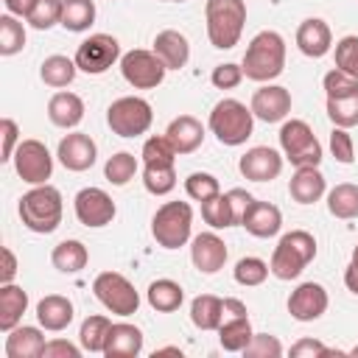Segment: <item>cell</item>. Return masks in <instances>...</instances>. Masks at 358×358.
<instances>
[{"label":"cell","mask_w":358,"mask_h":358,"mask_svg":"<svg viewBox=\"0 0 358 358\" xmlns=\"http://www.w3.org/2000/svg\"><path fill=\"white\" fill-rule=\"evenodd\" d=\"M243 76L249 81H271L285 70V39L277 31H260L252 36L243 53Z\"/></svg>","instance_id":"cell-1"},{"label":"cell","mask_w":358,"mask_h":358,"mask_svg":"<svg viewBox=\"0 0 358 358\" xmlns=\"http://www.w3.org/2000/svg\"><path fill=\"white\" fill-rule=\"evenodd\" d=\"M62 213H64L62 193L53 185H48V182L45 185H34L20 199V218H22V224L31 232H39V235L56 232L59 224H62Z\"/></svg>","instance_id":"cell-2"},{"label":"cell","mask_w":358,"mask_h":358,"mask_svg":"<svg viewBox=\"0 0 358 358\" xmlns=\"http://www.w3.org/2000/svg\"><path fill=\"white\" fill-rule=\"evenodd\" d=\"M207 39L218 50H229L238 45L246 25V3L243 0H207L204 3Z\"/></svg>","instance_id":"cell-3"},{"label":"cell","mask_w":358,"mask_h":358,"mask_svg":"<svg viewBox=\"0 0 358 358\" xmlns=\"http://www.w3.org/2000/svg\"><path fill=\"white\" fill-rule=\"evenodd\" d=\"M313 257H316V238L305 229H291L277 241L268 268L277 280H296Z\"/></svg>","instance_id":"cell-4"},{"label":"cell","mask_w":358,"mask_h":358,"mask_svg":"<svg viewBox=\"0 0 358 358\" xmlns=\"http://www.w3.org/2000/svg\"><path fill=\"white\" fill-rule=\"evenodd\" d=\"M210 131L215 134V140L221 145H243L252 137L255 129V115L246 103H241L238 98H221L207 120Z\"/></svg>","instance_id":"cell-5"},{"label":"cell","mask_w":358,"mask_h":358,"mask_svg":"<svg viewBox=\"0 0 358 358\" xmlns=\"http://www.w3.org/2000/svg\"><path fill=\"white\" fill-rule=\"evenodd\" d=\"M193 210L187 201H165L151 218V235L162 249H179L190 241Z\"/></svg>","instance_id":"cell-6"},{"label":"cell","mask_w":358,"mask_h":358,"mask_svg":"<svg viewBox=\"0 0 358 358\" xmlns=\"http://www.w3.org/2000/svg\"><path fill=\"white\" fill-rule=\"evenodd\" d=\"M106 123L117 137H140L151 129L154 112L151 103L140 95H123L109 103L106 109Z\"/></svg>","instance_id":"cell-7"},{"label":"cell","mask_w":358,"mask_h":358,"mask_svg":"<svg viewBox=\"0 0 358 358\" xmlns=\"http://www.w3.org/2000/svg\"><path fill=\"white\" fill-rule=\"evenodd\" d=\"M92 294L95 299L115 316H131L140 308V294L131 285L129 277H123L120 271H101L92 280Z\"/></svg>","instance_id":"cell-8"},{"label":"cell","mask_w":358,"mask_h":358,"mask_svg":"<svg viewBox=\"0 0 358 358\" xmlns=\"http://www.w3.org/2000/svg\"><path fill=\"white\" fill-rule=\"evenodd\" d=\"M280 148L285 154V159L296 168H305V165H319L322 162V143L316 140L313 129L299 120V117H291L282 123L280 129Z\"/></svg>","instance_id":"cell-9"},{"label":"cell","mask_w":358,"mask_h":358,"mask_svg":"<svg viewBox=\"0 0 358 358\" xmlns=\"http://www.w3.org/2000/svg\"><path fill=\"white\" fill-rule=\"evenodd\" d=\"M120 73H123L126 84H131L134 90H154L162 84L168 67L162 64V59L154 50L134 48L120 56Z\"/></svg>","instance_id":"cell-10"},{"label":"cell","mask_w":358,"mask_h":358,"mask_svg":"<svg viewBox=\"0 0 358 358\" xmlns=\"http://www.w3.org/2000/svg\"><path fill=\"white\" fill-rule=\"evenodd\" d=\"M76 67L87 76H101L106 73L117 59H120V42L109 34H92L76 48Z\"/></svg>","instance_id":"cell-11"},{"label":"cell","mask_w":358,"mask_h":358,"mask_svg":"<svg viewBox=\"0 0 358 358\" xmlns=\"http://www.w3.org/2000/svg\"><path fill=\"white\" fill-rule=\"evenodd\" d=\"M14 171L28 185H45L53 173V157L45 143L39 140H22L14 151Z\"/></svg>","instance_id":"cell-12"},{"label":"cell","mask_w":358,"mask_h":358,"mask_svg":"<svg viewBox=\"0 0 358 358\" xmlns=\"http://www.w3.org/2000/svg\"><path fill=\"white\" fill-rule=\"evenodd\" d=\"M73 207H76L78 224L92 227V229L112 224V218H115V213H117L112 196H109L106 190H101V187H81V190L76 193V199H73Z\"/></svg>","instance_id":"cell-13"},{"label":"cell","mask_w":358,"mask_h":358,"mask_svg":"<svg viewBox=\"0 0 358 358\" xmlns=\"http://www.w3.org/2000/svg\"><path fill=\"white\" fill-rule=\"evenodd\" d=\"M330 305V296L322 282H299L288 296V313L296 322H316Z\"/></svg>","instance_id":"cell-14"},{"label":"cell","mask_w":358,"mask_h":358,"mask_svg":"<svg viewBox=\"0 0 358 358\" xmlns=\"http://www.w3.org/2000/svg\"><path fill=\"white\" fill-rule=\"evenodd\" d=\"M249 109L263 123H280L291 112V92L280 84H263L260 90H255Z\"/></svg>","instance_id":"cell-15"},{"label":"cell","mask_w":358,"mask_h":358,"mask_svg":"<svg viewBox=\"0 0 358 358\" xmlns=\"http://www.w3.org/2000/svg\"><path fill=\"white\" fill-rule=\"evenodd\" d=\"M56 157H59V162H62L67 171L81 173V171H90V168L95 165V159H98V148H95V143H92L90 134H84V131H73V134H64V137L59 140Z\"/></svg>","instance_id":"cell-16"},{"label":"cell","mask_w":358,"mask_h":358,"mask_svg":"<svg viewBox=\"0 0 358 358\" xmlns=\"http://www.w3.org/2000/svg\"><path fill=\"white\" fill-rule=\"evenodd\" d=\"M238 171L249 182H271L282 171V157L268 145H255L238 159Z\"/></svg>","instance_id":"cell-17"},{"label":"cell","mask_w":358,"mask_h":358,"mask_svg":"<svg viewBox=\"0 0 358 358\" xmlns=\"http://www.w3.org/2000/svg\"><path fill=\"white\" fill-rule=\"evenodd\" d=\"M190 260L201 274H215L227 263V243L215 232H201L190 241Z\"/></svg>","instance_id":"cell-18"},{"label":"cell","mask_w":358,"mask_h":358,"mask_svg":"<svg viewBox=\"0 0 358 358\" xmlns=\"http://www.w3.org/2000/svg\"><path fill=\"white\" fill-rule=\"evenodd\" d=\"M241 227L255 238H274L280 232V227H282V213L271 201L252 199V204L246 207V213L241 218Z\"/></svg>","instance_id":"cell-19"},{"label":"cell","mask_w":358,"mask_h":358,"mask_svg":"<svg viewBox=\"0 0 358 358\" xmlns=\"http://www.w3.org/2000/svg\"><path fill=\"white\" fill-rule=\"evenodd\" d=\"M296 48L308 56V59H322L330 53L333 48V34H330V25L319 17H308L299 22L296 28Z\"/></svg>","instance_id":"cell-20"},{"label":"cell","mask_w":358,"mask_h":358,"mask_svg":"<svg viewBox=\"0 0 358 358\" xmlns=\"http://www.w3.org/2000/svg\"><path fill=\"white\" fill-rule=\"evenodd\" d=\"M154 53L162 59V64L168 70H182L190 59V42L182 31H173V28H165L154 36Z\"/></svg>","instance_id":"cell-21"},{"label":"cell","mask_w":358,"mask_h":358,"mask_svg":"<svg viewBox=\"0 0 358 358\" xmlns=\"http://www.w3.org/2000/svg\"><path fill=\"white\" fill-rule=\"evenodd\" d=\"M143 352V333L140 327L129 324V322H117L109 327L106 344H103V355L106 358H134Z\"/></svg>","instance_id":"cell-22"},{"label":"cell","mask_w":358,"mask_h":358,"mask_svg":"<svg viewBox=\"0 0 358 358\" xmlns=\"http://www.w3.org/2000/svg\"><path fill=\"white\" fill-rule=\"evenodd\" d=\"M165 137L171 140V145H173L176 154H193L204 143V126L193 115H179V117H173L168 123Z\"/></svg>","instance_id":"cell-23"},{"label":"cell","mask_w":358,"mask_h":358,"mask_svg":"<svg viewBox=\"0 0 358 358\" xmlns=\"http://www.w3.org/2000/svg\"><path fill=\"white\" fill-rule=\"evenodd\" d=\"M73 316H76L73 302L62 294H48L36 302V322H39V327H45L50 333L64 330L73 322Z\"/></svg>","instance_id":"cell-24"},{"label":"cell","mask_w":358,"mask_h":358,"mask_svg":"<svg viewBox=\"0 0 358 358\" xmlns=\"http://www.w3.org/2000/svg\"><path fill=\"white\" fill-rule=\"evenodd\" d=\"M324 190H327V185H324V176H322L319 165L296 168V173L288 182V193L296 204H313L324 196Z\"/></svg>","instance_id":"cell-25"},{"label":"cell","mask_w":358,"mask_h":358,"mask_svg":"<svg viewBox=\"0 0 358 358\" xmlns=\"http://www.w3.org/2000/svg\"><path fill=\"white\" fill-rule=\"evenodd\" d=\"M25 310H28V291L22 285L3 282L0 285V330L3 333L14 330L22 322Z\"/></svg>","instance_id":"cell-26"},{"label":"cell","mask_w":358,"mask_h":358,"mask_svg":"<svg viewBox=\"0 0 358 358\" xmlns=\"http://www.w3.org/2000/svg\"><path fill=\"white\" fill-rule=\"evenodd\" d=\"M45 336L39 327L31 324H17L6 336V355L8 358H42Z\"/></svg>","instance_id":"cell-27"},{"label":"cell","mask_w":358,"mask_h":358,"mask_svg":"<svg viewBox=\"0 0 358 358\" xmlns=\"http://www.w3.org/2000/svg\"><path fill=\"white\" fill-rule=\"evenodd\" d=\"M48 117L59 129H76L84 120V101L76 92H56L48 101Z\"/></svg>","instance_id":"cell-28"},{"label":"cell","mask_w":358,"mask_h":358,"mask_svg":"<svg viewBox=\"0 0 358 358\" xmlns=\"http://www.w3.org/2000/svg\"><path fill=\"white\" fill-rule=\"evenodd\" d=\"M252 336H255V330H252L246 313H227L218 327V341L227 352H243L246 344L252 341Z\"/></svg>","instance_id":"cell-29"},{"label":"cell","mask_w":358,"mask_h":358,"mask_svg":"<svg viewBox=\"0 0 358 358\" xmlns=\"http://www.w3.org/2000/svg\"><path fill=\"white\" fill-rule=\"evenodd\" d=\"M224 316H227V308H224V299L221 296L199 294L190 302V322L199 330H218L221 322H224Z\"/></svg>","instance_id":"cell-30"},{"label":"cell","mask_w":358,"mask_h":358,"mask_svg":"<svg viewBox=\"0 0 358 358\" xmlns=\"http://www.w3.org/2000/svg\"><path fill=\"white\" fill-rule=\"evenodd\" d=\"M50 263L62 274H78L90 263V252H87V246L81 241H62V243L53 246Z\"/></svg>","instance_id":"cell-31"},{"label":"cell","mask_w":358,"mask_h":358,"mask_svg":"<svg viewBox=\"0 0 358 358\" xmlns=\"http://www.w3.org/2000/svg\"><path fill=\"white\" fill-rule=\"evenodd\" d=\"M145 296H148V305H151L154 310H159V313H173V310L185 302V291H182V285L173 282V280H168V277L154 280V282L148 285Z\"/></svg>","instance_id":"cell-32"},{"label":"cell","mask_w":358,"mask_h":358,"mask_svg":"<svg viewBox=\"0 0 358 358\" xmlns=\"http://www.w3.org/2000/svg\"><path fill=\"white\" fill-rule=\"evenodd\" d=\"M76 73H78L76 59H67V56H62V53H53V56H48V59L39 64V78H42L48 87H56V90L73 84Z\"/></svg>","instance_id":"cell-33"},{"label":"cell","mask_w":358,"mask_h":358,"mask_svg":"<svg viewBox=\"0 0 358 358\" xmlns=\"http://www.w3.org/2000/svg\"><path fill=\"white\" fill-rule=\"evenodd\" d=\"M201 218H204V224H210L213 229L235 227V224H238V215H235V207H232L229 193H218V196L201 201Z\"/></svg>","instance_id":"cell-34"},{"label":"cell","mask_w":358,"mask_h":358,"mask_svg":"<svg viewBox=\"0 0 358 358\" xmlns=\"http://www.w3.org/2000/svg\"><path fill=\"white\" fill-rule=\"evenodd\" d=\"M327 210H330V215H336L341 221L358 218V185H352V182L336 185L327 193Z\"/></svg>","instance_id":"cell-35"},{"label":"cell","mask_w":358,"mask_h":358,"mask_svg":"<svg viewBox=\"0 0 358 358\" xmlns=\"http://www.w3.org/2000/svg\"><path fill=\"white\" fill-rule=\"evenodd\" d=\"M95 22V3L92 0H62V22L67 31L81 34Z\"/></svg>","instance_id":"cell-36"},{"label":"cell","mask_w":358,"mask_h":358,"mask_svg":"<svg viewBox=\"0 0 358 358\" xmlns=\"http://www.w3.org/2000/svg\"><path fill=\"white\" fill-rule=\"evenodd\" d=\"M143 185L154 196H165L176 187V165L173 162H151L143 165Z\"/></svg>","instance_id":"cell-37"},{"label":"cell","mask_w":358,"mask_h":358,"mask_svg":"<svg viewBox=\"0 0 358 358\" xmlns=\"http://www.w3.org/2000/svg\"><path fill=\"white\" fill-rule=\"evenodd\" d=\"M109 327H112V319L109 316H87L81 322V330H78V344L87 352H103Z\"/></svg>","instance_id":"cell-38"},{"label":"cell","mask_w":358,"mask_h":358,"mask_svg":"<svg viewBox=\"0 0 358 358\" xmlns=\"http://www.w3.org/2000/svg\"><path fill=\"white\" fill-rule=\"evenodd\" d=\"M137 168H140V162H137L134 154H129V151H117V154H112V157L106 159V165H103V176H106L112 185L123 187V185H129V182L134 179Z\"/></svg>","instance_id":"cell-39"},{"label":"cell","mask_w":358,"mask_h":358,"mask_svg":"<svg viewBox=\"0 0 358 358\" xmlns=\"http://www.w3.org/2000/svg\"><path fill=\"white\" fill-rule=\"evenodd\" d=\"M25 48V28L14 14L0 17V56H14Z\"/></svg>","instance_id":"cell-40"},{"label":"cell","mask_w":358,"mask_h":358,"mask_svg":"<svg viewBox=\"0 0 358 358\" xmlns=\"http://www.w3.org/2000/svg\"><path fill=\"white\" fill-rule=\"evenodd\" d=\"M25 22L36 31L53 28L56 22H62V0H34L25 14Z\"/></svg>","instance_id":"cell-41"},{"label":"cell","mask_w":358,"mask_h":358,"mask_svg":"<svg viewBox=\"0 0 358 358\" xmlns=\"http://www.w3.org/2000/svg\"><path fill=\"white\" fill-rule=\"evenodd\" d=\"M271 274L268 263L260 260V257H241L232 268V277L238 285H246V288H255V285H263L266 277Z\"/></svg>","instance_id":"cell-42"},{"label":"cell","mask_w":358,"mask_h":358,"mask_svg":"<svg viewBox=\"0 0 358 358\" xmlns=\"http://www.w3.org/2000/svg\"><path fill=\"white\" fill-rule=\"evenodd\" d=\"M327 117L333 120V126H341V129L358 126V95L327 98Z\"/></svg>","instance_id":"cell-43"},{"label":"cell","mask_w":358,"mask_h":358,"mask_svg":"<svg viewBox=\"0 0 358 358\" xmlns=\"http://www.w3.org/2000/svg\"><path fill=\"white\" fill-rule=\"evenodd\" d=\"M185 193L193 199V201H207L213 196L221 193V185L213 173H204V171H193L187 179H185Z\"/></svg>","instance_id":"cell-44"},{"label":"cell","mask_w":358,"mask_h":358,"mask_svg":"<svg viewBox=\"0 0 358 358\" xmlns=\"http://www.w3.org/2000/svg\"><path fill=\"white\" fill-rule=\"evenodd\" d=\"M322 87L327 92V98H350V95H358V78L333 67L330 73H324L322 78Z\"/></svg>","instance_id":"cell-45"},{"label":"cell","mask_w":358,"mask_h":358,"mask_svg":"<svg viewBox=\"0 0 358 358\" xmlns=\"http://www.w3.org/2000/svg\"><path fill=\"white\" fill-rule=\"evenodd\" d=\"M143 165H151V162H176V151L171 145V140L165 134H151L145 143H143Z\"/></svg>","instance_id":"cell-46"},{"label":"cell","mask_w":358,"mask_h":358,"mask_svg":"<svg viewBox=\"0 0 358 358\" xmlns=\"http://www.w3.org/2000/svg\"><path fill=\"white\" fill-rule=\"evenodd\" d=\"M336 67L358 78V36H341L336 42Z\"/></svg>","instance_id":"cell-47"},{"label":"cell","mask_w":358,"mask_h":358,"mask_svg":"<svg viewBox=\"0 0 358 358\" xmlns=\"http://www.w3.org/2000/svg\"><path fill=\"white\" fill-rule=\"evenodd\" d=\"M243 355L249 358H280L282 355V344L277 336H268V333H255L252 341L246 344Z\"/></svg>","instance_id":"cell-48"},{"label":"cell","mask_w":358,"mask_h":358,"mask_svg":"<svg viewBox=\"0 0 358 358\" xmlns=\"http://www.w3.org/2000/svg\"><path fill=\"white\" fill-rule=\"evenodd\" d=\"M243 78H246L243 76V67L235 64V62H224V64L213 67V76H210V81H213L215 90H235Z\"/></svg>","instance_id":"cell-49"},{"label":"cell","mask_w":358,"mask_h":358,"mask_svg":"<svg viewBox=\"0 0 358 358\" xmlns=\"http://www.w3.org/2000/svg\"><path fill=\"white\" fill-rule=\"evenodd\" d=\"M330 151H333V157H336L338 162H344V165H350V162L355 159V143H352V137H350L347 129L333 126V131H330Z\"/></svg>","instance_id":"cell-50"},{"label":"cell","mask_w":358,"mask_h":358,"mask_svg":"<svg viewBox=\"0 0 358 358\" xmlns=\"http://www.w3.org/2000/svg\"><path fill=\"white\" fill-rule=\"evenodd\" d=\"M0 134H3V151H0V162H11V159H14L17 145L22 143V140H20V126H17V120L3 117V120H0Z\"/></svg>","instance_id":"cell-51"},{"label":"cell","mask_w":358,"mask_h":358,"mask_svg":"<svg viewBox=\"0 0 358 358\" xmlns=\"http://www.w3.org/2000/svg\"><path fill=\"white\" fill-rule=\"evenodd\" d=\"M81 350L84 347H76L67 338H50L42 347V358H81Z\"/></svg>","instance_id":"cell-52"},{"label":"cell","mask_w":358,"mask_h":358,"mask_svg":"<svg viewBox=\"0 0 358 358\" xmlns=\"http://www.w3.org/2000/svg\"><path fill=\"white\" fill-rule=\"evenodd\" d=\"M336 350H330V347H324L322 341H316V338H299L294 347H291V355L294 358H322V355H333Z\"/></svg>","instance_id":"cell-53"},{"label":"cell","mask_w":358,"mask_h":358,"mask_svg":"<svg viewBox=\"0 0 358 358\" xmlns=\"http://www.w3.org/2000/svg\"><path fill=\"white\" fill-rule=\"evenodd\" d=\"M0 255H3L0 282H14V277H17V257H14V252H11L8 246H3V249H0Z\"/></svg>","instance_id":"cell-54"},{"label":"cell","mask_w":358,"mask_h":358,"mask_svg":"<svg viewBox=\"0 0 358 358\" xmlns=\"http://www.w3.org/2000/svg\"><path fill=\"white\" fill-rule=\"evenodd\" d=\"M344 285H347L352 294H358V246L352 249V257H350V263H347V268H344Z\"/></svg>","instance_id":"cell-55"},{"label":"cell","mask_w":358,"mask_h":358,"mask_svg":"<svg viewBox=\"0 0 358 358\" xmlns=\"http://www.w3.org/2000/svg\"><path fill=\"white\" fill-rule=\"evenodd\" d=\"M3 3H6V11H8V14H14V17H25L34 0H3Z\"/></svg>","instance_id":"cell-56"},{"label":"cell","mask_w":358,"mask_h":358,"mask_svg":"<svg viewBox=\"0 0 358 358\" xmlns=\"http://www.w3.org/2000/svg\"><path fill=\"white\" fill-rule=\"evenodd\" d=\"M168 352H171V355H182V350H179V347H159V350L154 352V358H157V355H168Z\"/></svg>","instance_id":"cell-57"},{"label":"cell","mask_w":358,"mask_h":358,"mask_svg":"<svg viewBox=\"0 0 358 358\" xmlns=\"http://www.w3.org/2000/svg\"><path fill=\"white\" fill-rule=\"evenodd\" d=\"M350 355H355V358H358V344H355V347L350 350Z\"/></svg>","instance_id":"cell-58"},{"label":"cell","mask_w":358,"mask_h":358,"mask_svg":"<svg viewBox=\"0 0 358 358\" xmlns=\"http://www.w3.org/2000/svg\"><path fill=\"white\" fill-rule=\"evenodd\" d=\"M162 3H185V0H162Z\"/></svg>","instance_id":"cell-59"}]
</instances>
